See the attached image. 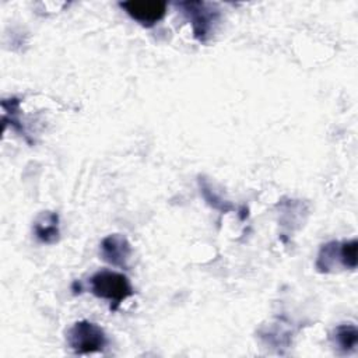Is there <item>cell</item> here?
I'll return each instance as SVG.
<instances>
[{
	"label": "cell",
	"instance_id": "obj_5",
	"mask_svg": "<svg viewBox=\"0 0 358 358\" xmlns=\"http://www.w3.org/2000/svg\"><path fill=\"white\" fill-rule=\"evenodd\" d=\"M131 245L122 234H110L99 243V255L108 264L126 268L131 259Z\"/></svg>",
	"mask_w": 358,
	"mask_h": 358
},
{
	"label": "cell",
	"instance_id": "obj_6",
	"mask_svg": "<svg viewBox=\"0 0 358 358\" xmlns=\"http://www.w3.org/2000/svg\"><path fill=\"white\" fill-rule=\"evenodd\" d=\"M34 234L36 239L46 245H53L60 238L59 215L53 211L41 213L34 222Z\"/></svg>",
	"mask_w": 358,
	"mask_h": 358
},
{
	"label": "cell",
	"instance_id": "obj_9",
	"mask_svg": "<svg viewBox=\"0 0 358 358\" xmlns=\"http://www.w3.org/2000/svg\"><path fill=\"white\" fill-rule=\"evenodd\" d=\"M357 239H350L338 243L340 264L344 268L354 270L357 267Z\"/></svg>",
	"mask_w": 358,
	"mask_h": 358
},
{
	"label": "cell",
	"instance_id": "obj_2",
	"mask_svg": "<svg viewBox=\"0 0 358 358\" xmlns=\"http://www.w3.org/2000/svg\"><path fill=\"white\" fill-rule=\"evenodd\" d=\"M90 291L101 299L110 302V309L116 310L119 305L134 294L130 280L119 271L101 270L90 277Z\"/></svg>",
	"mask_w": 358,
	"mask_h": 358
},
{
	"label": "cell",
	"instance_id": "obj_7",
	"mask_svg": "<svg viewBox=\"0 0 358 358\" xmlns=\"http://www.w3.org/2000/svg\"><path fill=\"white\" fill-rule=\"evenodd\" d=\"M331 340L337 350L344 354H348L355 350L358 343V330L355 324H340L334 329Z\"/></svg>",
	"mask_w": 358,
	"mask_h": 358
},
{
	"label": "cell",
	"instance_id": "obj_1",
	"mask_svg": "<svg viewBox=\"0 0 358 358\" xmlns=\"http://www.w3.org/2000/svg\"><path fill=\"white\" fill-rule=\"evenodd\" d=\"M176 7L192 25L193 36L201 43L208 42L221 20L218 6L207 1H180Z\"/></svg>",
	"mask_w": 358,
	"mask_h": 358
},
{
	"label": "cell",
	"instance_id": "obj_3",
	"mask_svg": "<svg viewBox=\"0 0 358 358\" xmlns=\"http://www.w3.org/2000/svg\"><path fill=\"white\" fill-rule=\"evenodd\" d=\"M67 344L77 355L101 352L108 345L106 333L90 320H78L67 330Z\"/></svg>",
	"mask_w": 358,
	"mask_h": 358
},
{
	"label": "cell",
	"instance_id": "obj_8",
	"mask_svg": "<svg viewBox=\"0 0 358 358\" xmlns=\"http://www.w3.org/2000/svg\"><path fill=\"white\" fill-rule=\"evenodd\" d=\"M338 243L337 241H331L324 243L317 255L316 259V268L320 273H330L336 268L337 264H340V256H338Z\"/></svg>",
	"mask_w": 358,
	"mask_h": 358
},
{
	"label": "cell",
	"instance_id": "obj_4",
	"mask_svg": "<svg viewBox=\"0 0 358 358\" xmlns=\"http://www.w3.org/2000/svg\"><path fill=\"white\" fill-rule=\"evenodd\" d=\"M119 7L140 25L151 28L157 25L166 14L168 4L157 0H130L119 3Z\"/></svg>",
	"mask_w": 358,
	"mask_h": 358
}]
</instances>
